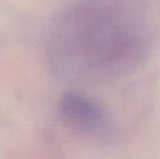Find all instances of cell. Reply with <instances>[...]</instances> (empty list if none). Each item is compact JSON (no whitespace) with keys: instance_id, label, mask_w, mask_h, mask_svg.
Instances as JSON below:
<instances>
[{"instance_id":"1","label":"cell","mask_w":160,"mask_h":159,"mask_svg":"<svg viewBox=\"0 0 160 159\" xmlns=\"http://www.w3.org/2000/svg\"><path fill=\"white\" fill-rule=\"evenodd\" d=\"M80 15V42L86 69L116 77L144 61L152 45L145 15L132 0H94Z\"/></svg>"},{"instance_id":"2","label":"cell","mask_w":160,"mask_h":159,"mask_svg":"<svg viewBox=\"0 0 160 159\" xmlns=\"http://www.w3.org/2000/svg\"><path fill=\"white\" fill-rule=\"evenodd\" d=\"M59 112L67 127L82 135H101L109 127V120L103 109L78 92H68L62 96L59 102Z\"/></svg>"}]
</instances>
